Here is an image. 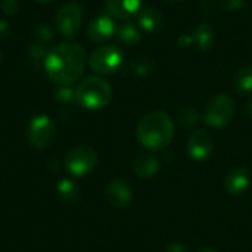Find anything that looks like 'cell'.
<instances>
[{"label": "cell", "mask_w": 252, "mask_h": 252, "mask_svg": "<svg viewBox=\"0 0 252 252\" xmlns=\"http://www.w3.org/2000/svg\"><path fill=\"white\" fill-rule=\"evenodd\" d=\"M236 111V103L235 100L224 93L216 94L205 106L204 112V120L210 127L214 128H221L227 126Z\"/></svg>", "instance_id": "277c9868"}, {"label": "cell", "mask_w": 252, "mask_h": 252, "mask_svg": "<svg viewBox=\"0 0 252 252\" xmlns=\"http://www.w3.org/2000/svg\"><path fill=\"white\" fill-rule=\"evenodd\" d=\"M167 1H173V3H177V1H183V0H167Z\"/></svg>", "instance_id": "d6a6232c"}, {"label": "cell", "mask_w": 252, "mask_h": 252, "mask_svg": "<svg viewBox=\"0 0 252 252\" xmlns=\"http://www.w3.org/2000/svg\"><path fill=\"white\" fill-rule=\"evenodd\" d=\"M117 34H118V38L127 46H134V44L140 43V40H142L140 30L133 22H128V21L123 22L117 28Z\"/></svg>", "instance_id": "e0dca14e"}, {"label": "cell", "mask_w": 252, "mask_h": 252, "mask_svg": "<svg viewBox=\"0 0 252 252\" xmlns=\"http://www.w3.org/2000/svg\"><path fill=\"white\" fill-rule=\"evenodd\" d=\"M0 63H1V52H0Z\"/></svg>", "instance_id": "836d02e7"}, {"label": "cell", "mask_w": 252, "mask_h": 252, "mask_svg": "<svg viewBox=\"0 0 252 252\" xmlns=\"http://www.w3.org/2000/svg\"><path fill=\"white\" fill-rule=\"evenodd\" d=\"M199 121V114L193 106H185L179 112V123L185 127H193Z\"/></svg>", "instance_id": "ffe728a7"}, {"label": "cell", "mask_w": 252, "mask_h": 252, "mask_svg": "<svg viewBox=\"0 0 252 252\" xmlns=\"http://www.w3.org/2000/svg\"><path fill=\"white\" fill-rule=\"evenodd\" d=\"M124 55L120 47L114 44H106L97 47L89 58L90 68L97 74H114L123 65Z\"/></svg>", "instance_id": "5b68a950"}, {"label": "cell", "mask_w": 252, "mask_h": 252, "mask_svg": "<svg viewBox=\"0 0 252 252\" xmlns=\"http://www.w3.org/2000/svg\"><path fill=\"white\" fill-rule=\"evenodd\" d=\"M235 89L239 93H251L252 92V65H245L242 66L236 77H235Z\"/></svg>", "instance_id": "ac0fdd59"}, {"label": "cell", "mask_w": 252, "mask_h": 252, "mask_svg": "<svg viewBox=\"0 0 252 252\" xmlns=\"http://www.w3.org/2000/svg\"><path fill=\"white\" fill-rule=\"evenodd\" d=\"M9 31V25L6 24V21H0V37L6 35Z\"/></svg>", "instance_id": "f1b7e54d"}, {"label": "cell", "mask_w": 252, "mask_h": 252, "mask_svg": "<svg viewBox=\"0 0 252 252\" xmlns=\"http://www.w3.org/2000/svg\"><path fill=\"white\" fill-rule=\"evenodd\" d=\"M224 188L227 193L233 196H239L245 193L247 189L250 188V173L242 167L232 168L224 177Z\"/></svg>", "instance_id": "7c38bea8"}, {"label": "cell", "mask_w": 252, "mask_h": 252, "mask_svg": "<svg viewBox=\"0 0 252 252\" xmlns=\"http://www.w3.org/2000/svg\"><path fill=\"white\" fill-rule=\"evenodd\" d=\"M18 0H3L1 3V10L6 15H13L18 10Z\"/></svg>", "instance_id": "d4e9b609"}, {"label": "cell", "mask_w": 252, "mask_h": 252, "mask_svg": "<svg viewBox=\"0 0 252 252\" xmlns=\"http://www.w3.org/2000/svg\"><path fill=\"white\" fill-rule=\"evenodd\" d=\"M198 252H219L217 250H213V248H204V250H199Z\"/></svg>", "instance_id": "4dcf8cb0"}, {"label": "cell", "mask_w": 252, "mask_h": 252, "mask_svg": "<svg viewBox=\"0 0 252 252\" xmlns=\"http://www.w3.org/2000/svg\"><path fill=\"white\" fill-rule=\"evenodd\" d=\"M37 1H40V3H49V1H52V0H37Z\"/></svg>", "instance_id": "1f68e13d"}, {"label": "cell", "mask_w": 252, "mask_h": 252, "mask_svg": "<svg viewBox=\"0 0 252 252\" xmlns=\"http://www.w3.org/2000/svg\"><path fill=\"white\" fill-rule=\"evenodd\" d=\"M244 4H245V0H219V6L227 12H236L242 9Z\"/></svg>", "instance_id": "cb8c5ba5"}, {"label": "cell", "mask_w": 252, "mask_h": 252, "mask_svg": "<svg viewBox=\"0 0 252 252\" xmlns=\"http://www.w3.org/2000/svg\"><path fill=\"white\" fill-rule=\"evenodd\" d=\"M177 43H179V46H180V47H189V46H192L193 38H192V35H190V34H182V35L179 37Z\"/></svg>", "instance_id": "4316f807"}, {"label": "cell", "mask_w": 252, "mask_h": 252, "mask_svg": "<svg viewBox=\"0 0 252 252\" xmlns=\"http://www.w3.org/2000/svg\"><path fill=\"white\" fill-rule=\"evenodd\" d=\"M86 66V52L74 41H63L52 47L44 58L49 78L58 86H71L81 77Z\"/></svg>", "instance_id": "6da1fadb"}, {"label": "cell", "mask_w": 252, "mask_h": 252, "mask_svg": "<svg viewBox=\"0 0 252 252\" xmlns=\"http://www.w3.org/2000/svg\"><path fill=\"white\" fill-rule=\"evenodd\" d=\"M152 68H154L152 61L146 56H137L136 59L131 61V69L136 75L145 77L152 71Z\"/></svg>", "instance_id": "44dd1931"}, {"label": "cell", "mask_w": 252, "mask_h": 252, "mask_svg": "<svg viewBox=\"0 0 252 252\" xmlns=\"http://www.w3.org/2000/svg\"><path fill=\"white\" fill-rule=\"evenodd\" d=\"M83 21V9L78 3L66 1L56 13V27L63 37H74Z\"/></svg>", "instance_id": "ba28073f"}, {"label": "cell", "mask_w": 252, "mask_h": 252, "mask_svg": "<svg viewBox=\"0 0 252 252\" xmlns=\"http://www.w3.org/2000/svg\"><path fill=\"white\" fill-rule=\"evenodd\" d=\"M192 38L199 50H210L216 43V31L208 22H201L193 30Z\"/></svg>", "instance_id": "2e32d148"}, {"label": "cell", "mask_w": 252, "mask_h": 252, "mask_svg": "<svg viewBox=\"0 0 252 252\" xmlns=\"http://www.w3.org/2000/svg\"><path fill=\"white\" fill-rule=\"evenodd\" d=\"M137 25L146 32H157L164 25V18L155 7H143L137 12Z\"/></svg>", "instance_id": "5bb4252c"}, {"label": "cell", "mask_w": 252, "mask_h": 252, "mask_svg": "<svg viewBox=\"0 0 252 252\" xmlns=\"http://www.w3.org/2000/svg\"><path fill=\"white\" fill-rule=\"evenodd\" d=\"M109 15L118 19H128L140 10V0H105Z\"/></svg>", "instance_id": "4fadbf2b"}, {"label": "cell", "mask_w": 252, "mask_h": 252, "mask_svg": "<svg viewBox=\"0 0 252 252\" xmlns=\"http://www.w3.org/2000/svg\"><path fill=\"white\" fill-rule=\"evenodd\" d=\"M106 199L115 208H126L133 198L131 186L123 179H114L106 186Z\"/></svg>", "instance_id": "8fae6325"}, {"label": "cell", "mask_w": 252, "mask_h": 252, "mask_svg": "<svg viewBox=\"0 0 252 252\" xmlns=\"http://www.w3.org/2000/svg\"><path fill=\"white\" fill-rule=\"evenodd\" d=\"M117 31V25L114 22V16L109 13H102L90 21L87 28V35L94 43H102L111 38Z\"/></svg>", "instance_id": "30bf717a"}, {"label": "cell", "mask_w": 252, "mask_h": 252, "mask_svg": "<svg viewBox=\"0 0 252 252\" xmlns=\"http://www.w3.org/2000/svg\"><path fill=\"white\" fill-rule=\"evenodd\" d=\"M34 37L40 43H47V41H50L53 38V31L47 25H37L34 28Z\"/></svg>", "instance_id": "7402d4cb"}, {"label": "cell", "mask_w": 252, "mask_h": 252, "mask_svg": "<svg viewBox=\"0 0 252 252\" xmlns=\"http://www.w3.org/2000/svg\"><path fill=\"white\" fill-rule=\"evenodd\" d=\"M112 97V89L102 77L90 75L75 87V102L89 111L105 108Z\"/></svg>", "instance_id": "3957f363"}, {"label": "cell", "mask_w": 252, "mask_h": 252, "mask_svg": "<svg viewBox=\"0 0 252 252\" xmlns=\"http://www.w3.org/2000/svg\"><path fill=\"white\" fill-rule=\"evenodd\" d=\"M174 137V124L171 118L162 111H154L146 114L137 126L139 142L151 149H164L171 143Z\"/></svg>", "instance_id": "7a4b0ae2"}, {"label": "cell", "mask_w": 252, "mask_h": 252, "mask_svg": "<svg viewBox=\"0 0 252 252\" xmlns=\"http://www.w3.org/2000/svg\"><path fill=\"white\" fill-rule=\"evenodd\" d=\"M56 136V124L47 115H37L27 128V139L37 149L47 148Z\"/></svg>", "instance_id": "52a82bcc"}, {"label": "cell", "mask_w": 252, "mask_h": 252, "mask_svg": "<svg viewBox=\"0 0 252 252\" xmlns=\"http://www.w3.org/2000/svg\"><path fill=\"white\" fill-rule=\"evenodd\" d=\"M97 165V155L93 148L80 145L72 148L65 158L66 170L77 177H83L90 174Z\"/></svg>", "instance_id": "8992f818"}, {"label": "cell", "mask_w": 252, "mask_h": 252, "mask_svg": "<svg viewBox=\"0 0 252 252\" xmlns=\"http://www.w3.org/2000/svg\"><path fill=\"white\" fill-rule=\"evenodd\" d=\"M46 52H44V49H43V46L41 44H32L31 47H30V56H32L34 59H40V58H46Z\"/></svg>", "instance_id": "484cf974"}, {"label": "cell", "mask_w": 252, "mask_h": 252, "mask_svg": "<svg viewBox=\"0 0 252 252\" xmlns=\"http://www.w3.org/2000/svg\"><path fill=\"white\" fill-rule=\"evenodd\" d=\"M214 151L213 136L205 130H196L188 142V152L195 161H205Z\"/></svg>", "instance_id": "9c48e42d"}, {"label": "cell", "mask_w": 252, "mask_h": 252, "mask_svg": "<svg viewBox=\"0 0 252 252\" xmlns=\"http://www.w3.org/2000/svg\"><path fill=\"white\" fill-rule=\"evenodd\" d=\"M165 252H188V250H186L185 245H182L179 242H173V244H170L167 247V251Z\"/></svg>", "instance_id": "83f0119b"}, {"label": "cell", "mask_w": 252, "mask_h": 252, "mask_svg": "<svg viewBox=\"0 0 252 252\" xmlns=\"http://www.w3.org/2000/svg\"><path fill=\"white\" fill-rule=\"evenodd\" d=\"M56 190H58V195L59 198L63 201V202H74L77 198H78V186L69 180V179H62L58 186H56Z\"/></svg>", "instance_id": "d6986e66"}, {"label": "cell", "mask_w": 252, "mask_h": 252, "mask_svg": "<svg viewBox=\"0 0 252 252\" xmlns=\"http://www.w3.org/2000/svg\"><path fill=\"white\" fill-rule=\"evenodd\" d=\"M247 112H248V115L252 118V99L247 103Z\"/></svg>", "instance_id": "f546056e"}, {"label": "cell", "mask_w": 252, "mask_h": 252, "mask_svg": "<svg viewBox=\"0 0 252 252\" xmlns=\"http://www.w3.org/2000/svg\"><path fill=\"white\" fill-rule=\"evenodd\" d=\"M56 94V99L59 100V102H72V100H75V90L74 89H71L69 86H61L56 92H55Z\"/></svg>", "instance_id": "603a6c76"}, {"label": "cell", "mask_w": 252, "mask_h": 252, "mask_svg": "<svg viewBox=\"0 0 252 252\" xmlns=\"http://www.w3.org/2000/svg\"><path fill=\"white\" fill-rule=\"evenodd\" d=\"M159 167H161L159 159L155 155H151V154L139 155L133 162L134 173L142 179H149V177L155 176L159 171Z\"/></svg>", "instance_id": "9a60e30c"}]
</instances>
